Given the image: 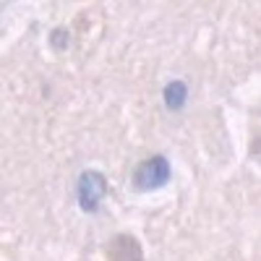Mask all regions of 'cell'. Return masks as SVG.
<instances>
[{"label":"cell","mask_w":261,"mask_h":261,"mask_svg":"<svg viewBox=\"0 0 261 261\" xmlns=\"http://www.w3.org/2000/svg\"><path fill=\"white\" fill-rule=\"evenodd\" d=\"M170 180V162L165 157H149L144 160L136 172H134V183L139 191H154V188H162L165 183Z\"/></svg>","instance_id":"obj_1"},{"label":"cell","mask_w":261,"mask_h":261,"mask_svg":"<svg viewBox=\"0 0 261 261\" xmlns=\"http://www.w3.org/2000/svg\"><path fill=\"white\" fill-rule=\"evenodd\" d=\"M107 193V180L99 175V172L89 170L79 178V204L84 212H97L102 199Z\"/></svg>","instance_id":"obj_2"},{"label":"cell","mask_w":261,"mask_h":261,"mask_svg":"<svg viewBox=\"0 0 261 261\" xmlns=\"http://www.w3.org/2000/svg\"><path fill=\"white\" fill-rule=\"evenodd\" d=\"M141 246L134 235H115L107 246V261H141Z\"/></svg>","instance_id":"obj_3"},{"label":"cell","mask_w":261,"mask_h":261,"mask_svg":"<svg viewBox=\"0 0 261 261\" xmlns=\"http://www.w3.org/2000/svg\"><path fill=\"white\" fill-rule=\"evenodd\" d=\"M186 84L183 81H172V84H167V89H165V105L167 107H172V110H178V107L186 102Z\"/></svg>","instance_id":"obj_4"}]
</instances>
